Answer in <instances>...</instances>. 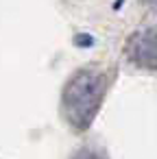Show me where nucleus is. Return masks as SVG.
Masks as SVG:
<instances>
[{"label":"nucleus","mask_w":157,"mask_h":159,"mask_svg":"<svg viewBox=\"0 0 157 159\" xmlns=\"http://www.w3.org/2000/svg\"><path fill=\"white\" fill-rule=\"evenodd\" d=\"M105 94H107V74L103 70L96 68L76 70L66 83L61 94V109L68 124L76 131L90 129L103 105Z\"/></svg>","instance_id":"nucleus-1"},{"label":"nucleus","mask_w":157,"mask_h":159,"mask_svg":"<svg viewBox=\"0 0 157 159\" xmlns=\"http://www.w3.org/2000/svg\"><path fill=\"white\" fill-rule=\"evenodd\" d=\"M129 61L137 68L157 70V24L140 29L131 35L124 48Z\"/></svg>","instance_id":"nucleus-2"},{"label":"nucleus","mask_w":157,"mask_h":159,"mask_svg":"<svg viewBox=\"0 0 157 159\" xmlns=\"http://www.w3.org/2000/svg\"><path fill=\"white\" fill-rule=\"evenodd\" d=\"M72 159H103V157H100L96 150H92V148H81Z\"/></svg>","instance_id":"nucleus-3"}]
</instances>
